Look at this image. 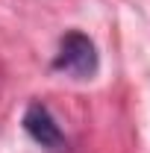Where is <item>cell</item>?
I'll list each match as a JSON object with an SVG mask.
<instances>
[{"mask_svg":"<svg viewBox=\"0 0 150 153\" xmlns=\"http://www.w3.org/2000/svg\"><path fill=\"white\" fill-rule=\"evenodd\" d=\"M97 65H100L97 47H94V41L85 36V33L71 30V33L62 36L59 53H56V59H53V68H56V71L74 76V79H91V76L97 74Z\"/></svg>","mask_w":150,"mask_h":153,"instance_id":"1","label":"cell"},{"mask_svg":"<svg viewBox=\"0 0 150 153\" xmlns=\"http://www.w3.org/2000/svg\"><path fill=\"white\" fill-rule=\"evenodd\" d=\"M24 130L44 150H62L65 147V135L59 130V124L53 121L50 109L41 106V103H30L27 106V112H24Z\"/></svg>","mask_w":150,"mask_h":153,"instance_id":"2","label":"cell"}]
</instances>
